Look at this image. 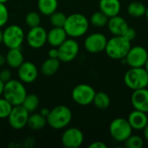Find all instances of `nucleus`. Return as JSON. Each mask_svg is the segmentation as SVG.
<instances>
[{
  "instance_id": "ddd939ff",
  "label": "nucleus",
  "mask_w": 148,
  "mask_h": 148,
  "mask_svg": "<svg viewBox=\"0 0 148 148\" xmlns=\"http://www.w3.org/2000/svg\"><path fill=\"white\" fill-rule=\"evenodd\" d=\"M47 30L42 26L30 28L25 36L27 43L33 49H40L47 42Z\"/></svg>"
},
{
  "instance_id": "c756f323",
  "label": "nucleus",
  "mask_w": 148,
  "mask_h": 148,
  "mask_svg": "<svg viewBox=\"0 0 148 148\" xmlns=\"http://www.w3.org/2000/svg\"><path fill=\"white\" fill-rule=\"evenodd\" d=\"M25 23L29 28L39 26L41 23L40 14L36 11H30V12L27 13V15L25 16Z\"/></svg>"
},
{
  "instance_id": "aec40b11",
  "label": "nucleus",
  "mask_w": 148,
  "mask_h": 148,
  "mask_svg": "<svg viewBox=\"0 0 148 148\" xmlns=\"http://www.w3.org/2000/svg\"><path fill=\"white\" fill-rule=\"evenodd\" d=\"M99 8L108 17H112L119 15L121 4L120 0H100Z\"/></svg>"
},
{
  "instance_id": "423d86ee",
  "label": "nucleus",
  "mask_w": 148,
  "mask_h": 148,
  "mask_svg": "<svg viewBox=\"0 0 148 148\" xmlns=\"http://www.w3.org/2000/svg\"><path fill=\"white\" fill-rule=\"evenodd\" d=\"M24 39V31L19 25H9L3 31V43L8 49H20Z\"/></svg>"
},
{
  "instance_id": "6e6552de",
  "label": "nucleus",
  "mask_w": 148,
  "mask_h": 148,
  "mask_svg": "<svg viewBox=\"0 0 148 148\" xmlns=\"http://www.w3.org/2000/svg\"><path fill=\"white\" fill-rule=\"evenodd\" d=\"M95 88L86 83H82L76 85L72 90V99L73 101L81 106H87L93 103L94 97L95 95Z\"/></svg>"
},
{
  "instance_id": "c85d7f7f",
  "label": "nucleus",
  "mask_w": 148,
  "mask_h": 148,
  "mask_svg": "<svg viewBox=\"0 0 148 148\" xmlns=\"http://www.w3.org/2000/svg\"><path fill=\"white\" fill-rule=\"evenodd\" d=\"M67 19V16L61 12L56 10L49 16V21L53 27H63Z\"/></svg>"
},
{
  "instance_id": "412c9836",
  "label": "nucleus",
  "mask_w": 148,
  "mask_h": 148,
  "mask_svg": "<svg viewBox=\"0 0 148 148\" xmlns=\"http://www.w3.org/2000/svg\"><path fill=\"white\" fill-rule=\"evenodd\" d=\"M5 57L6 63L12 69H17L24 62L23 55L20 49H9Z\"/></svg>"
},
{
  "instance_id": "7ed1b4c3",
  "label": "nucleus",
  "mask_w": 148,
  "mask_h": 148,
  "mask_svg": "<svg viewBox=\"0 0 148 148\" xmlns=\"http://www.w3.org/2000/svg\"><path fill=\"white\" fill-rule=\"evenodd\" d=\"M131 49V42L123 36H114L108 40L105 52L108 57L114 60H122Z\"/></svg>"
},
{
  "instance_id": "dca6fc26",
  "label": "nucleus",
  "mask_w": 148,
  "mask_h": 148,
  "mask_svg": "<svg viewBox=\"0 0 148 148\" xmlns=\"http://www.w3.org/2000/svg\"><path fill=\"white\" fill-rule=\"evenodd\" d=\"M131 102L134 109L148 113V88L134 90L131 96Z\"/></svg>"
},
{
  "instance_id": "4c0bfd02",
  "label": "nucleus",
  "mask_w": 148,
  "mask_h": 148,
  "mask_svg": "<svg viewBox=\"0 0 148 148\" xmlns=\"http://www.w3.org/2000/svg\"><path fill=\"white\" fill-rule=\"evenodd\" d=\"M49 111H50V110H49V108H42L41 109V111H40V114H41L42 115H43L44 117L47 118V116H48Z\"/></svg>"
},
{
  "instance_id": "4be33fe9",
  "label": "nucleus",
  "mask_w": 148,
  "mask_h": 148,
  "mask_svg": "<svg viewBox=\"0 0 148 148\" xmlns=\"http://www.w3.org/2000/svg\"><path fill=\"white\" fill-rule=\"evenodd\" d=\"M61 61L58 58H47L41 66V71L44 75L50 76L55 75L60 68Z\"/></svg>"
},
{
  "instance_id": "f8f14e48",
  "label": "nucleus",
  "mask_w": 148,
  "mask_h": 148,
  "mask_svg": "<svg viewBox=\"0 0 148 148\" xmlns=\"http://www.w3.org/2000/svg\"><path fill=\"white\" fill-rule=\"evenodd\" d=\"M108 39L105 35L101 33H93L88 36L84 41V47L86 50L91 54L101 53L105 50Z\"/></svg>"
},
{
  "instance_id": "393cba45",
  "label": "nucleus",
  "mask_w": 148,
  "mask_h": 148,
  "mask_svg": "<svg viewBox=\"0 0 148 148\" xmlns=\"http://www.w3.org/2000/svg\"><path fill=\"white\" fill-rule=\"evenodd\" d=\"M93 103L96 108L101 109V110H105L109 108L111 100H110L109 95L107 93L103 91H99L95 93Z\"/></svg>"
},
{
  "instance_id": "c03bdc74",
  "label": "nucleus",
  "mask_w": 148,
  "mask_h": 148,
  "mask_svg": "<svg viewBox=\"0 0 148 148\" xmlns=\"http://www.w3.org/2000/svg\"><path fill=\"white\" fill-rule=\"evenodd\" d=\"M8 1H9V0H0V3H6Z\"/></svg>"
},
{
  "instance_id": "1a4fd4ad",
  "label": "nucleus",
  "mask_w": 148,
  "mask_h": 148,
  "mask_svg": "<svg viewBox=\"0 0 148 148\" xmlns=\"http://www.w3.org/2000/svg\"><path fill=\"white\" fill-rule=\"evenodd\" d=\"M59 60L63 62H70L74 61L79 54L80 46L74 38H67L59 47Z\"/></svg>"
},
{
  "instance_id": "2eb2a0df",
  "label": "nucleus",
  "mask_w": 148,
  "mask_h": 148,
  "mask_svg": "<svg viewBox=\"0 0 148 148\" xmlns=\"http://www.w3.org/2000/svg\"><path fill=\"white\" fill-rule=\"evenodd\" d=\"M18 79L23 83H32L38 76V69L31 62H23L17 68Z\"/></svg>"
},
{
  "instance_id": "f3484780",
  "label": "nucleus",
  "mask_w": 148,
  "mask_h": 148,
  "mask_svg": "<svg viewBox=\"0 0 148 148\" xmlns=\"http://www.w3.org/2000/svg\"><path fill=\"white\" fill-rule=\"evenodd\" d=\"M107 25L108 27L109 31L114 36H124V34L129 28L127 22L119 15L109 17Z\"/></svg>"
},
{
  "instance_id": "9d476101",
  "label": "nucleus",
  "mask_w": 148,
  "mask_h": 148,
  "mask_svg": "<svg viewBox=\"0 0 148 148\" xmlns=\"http://www.w3.org/2000/svg\"><path fill=\"white\" fill-rule=\"evenodd\" d=\"M29 116V113L22 105L13 106L8 116V121L13 129L20 130L27 126Z\"/></svg>"
},
{
  "instance_id": "72a5a7b5",
  "label": "nucleus",
  "mask_w": 148,
  "mask_h": 148,
  "mask_svg": "<svg viewBox=\"0 0 148 148\" xmlns=\"http://www.w3.org/2000/svg\"><path fill=\"white\" fill-rule=\"evenodd\" d=\"M12 78V74L10 69H3L0 70V80L3 82L6 83L9 81H10Z\"/></svg>"
},
{
  "instance_id": "4468645a",
  "label": "nucleus",
  "mask_w": 148,
  "mask_h": 148,
  "mask_svg": "<svg viewBox=\"0 0 148 148\" xmlns=\"http://www.w3.org/2000/svg\"><path fill=\"white\" fill-rule=\"evenodd\" d=\"M84 140L83 133L76 127L67 128L62 136V143L67 148L80 147Z\"/></svg>"
},
{
  "instance_id": "58836bf2",
  "label": "nucleus",
  "mask_w": 148,
  "mask_h": 148,
  "mask_svg": "<svg viewBox=\"0 0 148 148\" xmlns=\"http://www.w3.org/2000/svg\"><path fill=\"white\" fill-rule=\"evenodd\" d=\"M5 63H6V57H5V56L0 54V67L4 66Z\"/></svg>"
},
{
  "instance_id": "37998d69",
  "label": "nucleus",
  "mask_w": 148,
  "mask_h": 148,
  "mask_svg": "<svg viewBox=\"0 0 148 148\" xmlns=\"http://www.w3.org/2000/svg\"><path fill=\"white\" fill-rule=\"evenodd\" d=\"M146 69H147V71L148 72V58H147V62H146V64H145V67H144Z\"/></svg>"
},
{
  "instance_id": "39448f33",
  "label": "nucleus",
  "mask_w": 148,
  "mask_h": 148,
  "mask_svg": "<svg viewBox=\"0 0 148 148\" xmlns=\"http://www.w3.org/2000/svg\"><path fill=\"white\" fill-rule=\"evenodd\" d=\"M124 82L132 90L147 88L148 72L144 67L130 68L124 75Z\"/></svg>"
},
{
  "instance_id": "a19ab883",
  "label": "nucleus",
  "mask_w": 148,
  "mask_h": 148,
  "mask_svg": "<svg viewBox=\"0 0 148 148\" xmlns=\"http://www.w3.org/2000/svg\"><path fill=\"white\" fill-rule=\"evenodd\" d=\"M3 88H4V83L0 80V96L3 95Z\"/></svg>"
},
{
  "instance_id": "bb28decb",
  "label": "nucleus",
  "mask_w": 148,
  "mask_h": 148,
  "mask_svg": "<svg viewBox=\"0 0 148 148\" xmlns=\"http://www.w3.org/2000/svg\"><path fill=\"white\" fill-rule=\"evenodd\" d=\"M39 98L35 94H27L25 96L22 106L29 112V113H33L35 110L37 109L39 107Z\"/></svg>"
},
{
  "instance_id": "ea45409f",
  "label": "nucleus",
  "mask_w": 148,
  "mask_h": 148,
  "mask_svg": "<svg viewBox=\"0 0 148 148\" xmlns=\"http://www.w3.org/2000/svg\"><path fill=\"white\" fill-rule=\"evenodd\" d=\"M143 131V134H144V137H145V139L147 140L148 141V124L145 127V128L142 130Z\"/></svg>"
},
{
  "instance_id": "a878e982",
  "label": "nucleus",
  "mask_w": 148,
  "mask_h": 148,
  "mask_svg": "<svg viewBox=\"0 0 148 148\" xmlns=\"http://www.w3.org/2000/svg\"><path fill=\"white\" fill-rule=\"evenodd\" d=\"M147 7L144 3L139 1H134L129 3L127 6V13L133 17H141L142 16L146 15Z\"/></svg>"
},
{
  "instance_id": "b1692460",
  "label": "nucleus",
  "mask_w": 148,
  "mask_h": 148,
  "mask_svg": "<svg viewBox=\"0 0 148 148\" xmlns=\"http://www.w3.org/2000/svg\"><path fill=\"white\" fill-rule=\"evenodd\" d=\"M58 0H38L37 8L44 16H50L57 10Z\"/></svg>"
},
{
  "instance_id": "0eeeda50",
  "label": "nucleus",
  "mask_w": 148,
  "mask_h": 148,
  "mask_svg": "<svg viewBox=\"0 0 148 148\" xmlns=\"http://www.w3.org/2000/svg\"><path fill=\"white\" fill-rule=\"evenodd\" d=\"M133 132L127 119L116 118L113 120L109 126V133L112 138L119 142H124Z\"/></svg>"
},
{
  "instance_id": "f257e3e1",
  "label": "nucleus",
  "mask_w": 148,
  "mask_h": 148,
  "mask_svg": "<svg viewBox=\"0 0 148 148\" xmlns=\"http://www.w3.org/2000/svg\"><path fill=\"white\" fill-rule=\"evenodd\" d=\"M89 27V21L81 13H73L67 16L63 26L68 36L76 38L85 35Z\"/></svg>"
},
{
  "instance_id": "7c9ffc66",
  "label": "nucleus",
  "mask_w": 148,
  "mask_h": 148,
  "mask_svg": "<svg viewBox=\"0 0 148 148\" xmlns=\"http://www.w3.org/2000/svg\"><path fill=\"white\" fill-rule=\"evenodd\" d=\"M124 144H125V147L127 148H140L144 145V140L139 135L131 134L124 141Z\"/></svg>"
},
{
  "instance_id": "9b49d317",
  "label": "nucleus",
  "mask_w": 148,
  "mask_h": 148,
  "mask_svg": "<svg viewBox=\"0 0 148 148\" xmlns=\"http://www.w3.org/2000/svg\"><path fill=\"white\" fill-rule=\"evenodd\" d=\"M147 58L148 52L147 49L142 46H135L131 47L124 59L130 68H140L145 67Z\"/></svg>"
},
{
  "instance_id": "49530a36",
  "label": "nucleus",
  "mask_w": 148,
  "mask_h": 148,
  "mask_svg": "<svg viewBox=\"0 0 148 148\" xmlns=\"http://www.w3.org/2000/svg\"><path fill=\"white\" fill-rule=\"evenodd\" d=\"M147 88H148V85H147Z\"/></svg>"
},
{
  "instance_id": "473e14b6",
  "label": "nucleus",
  "mask_w": 148,
  "mask_h": 148,
  "mask_svg": "<svg viewBox=\"0 0 148 148\" xmlns=\"http://www.w3.org/2000/svg\"><path fill=\"white\" fill-rule=\"evenodd\" d=\"M9 20V10L5 3H0V28L4 26Z\"/></svg>"
},
{
  "instance_id": "a18cd8bd",
  "label": "nucleus",
  "mask_w": 148,
  "mask_h": 148,
  "mask_svg": "<svg viewBox=\"0 0 148 148\" xmlns=\"http://www.w3.org/2000/svg\"><path fill=\"white\" fill-rule=\"evenodd\" d=\"M145 16H146L147 19V20H148V7H147V11H146V15H145Z\"/></svg>"
},
{
  "instance_id": "f704fd0d",
  "label": "nucleus",
  "mask_w": 148,
  "mask_h": 148,
  "mask_svg": "<svg viewBox=\"0 0 148 148\" xmlns=\"http://www.w3.org/2000/svg\"><path fill=\"white\" fill-rule=\"evenodd\" d=\"M136 34H137L136 33V30L134 28H132V27L129 26V28L127 29V30L126 31V33L124 34L123 36H125L127 39H128L130 42H132L136 37Z\"/></svg>"
},
{
  "instance_id": "e433bc0d",
  "label": "nucleus",
  "mask_w": 148,
  "mask_h": 148,
  "mask_svg": "<svg viewBox=\"0 0 148 148\" xmlns=\"http://www.w3.org/2000/svg\"><path fill=\"white\" fill-rule=\"evenodd\" d=\"M89 148H107V145L102 141H95L89 145Z\"/></svg>"
},
{
  "instance_id": "6ab92c4d",
  "label": "nucleus",
  "mask_w": 148,
  "mask_h": 148,
  "mask_svg": "<svg viewBox=\"0 0 148 148\" xmlns=\"http://www.w3.org/2000/svg\"><path fill=\"white\" fill-rule=\"evenodd\" d=\"M68 37L63 27H53L47 34V42L51 47H59Z\"/></svg>"
},
{
  "instance_id": "f03ea898",
  "label": "nucleus",
  "mask_w": 148,
  "mask_h": 148,
  "mask_svg": "<svg viewBox=\"0 0 148 148\" xmlns=\"http://www.w3.org/2000/svg\"><path fill=\"white\" fill-rule=\"evenodd\" d=\"M72 121V112L65 105H59L50 109L47 116V124L56 130L67 127Z\"/></svg>"
},
{
  "instance_id": "20e7f679",
  "label": "nucleus",
  "mask_w": 148,
  "mask_h": 148,
  "mask_svg": "<svg viewBox=\"0 0 148 148\" xmlns=\"http://www.w3.org/2000/svg\"><path fill=\"white\" fill-rule=\"evenodd\" d=\"M3 98L6 99L12 106L22 105L25 96L27 95V91L20 80H10L4 83Z\"/></svg>"
},
{
  "instance_id": "c9c22d12",
  "label": "nucleus",
  "mask_w": 148,
  "mask_h": 148,
  "mask_svg": "<svg viewBox=\"0 0 148 148\" xmlns=\"http://www.w3.org/2000/svg\"><path fill=\"white\" fill-rule=\"evenodd\" d=\"M48 56L50 58H58L59 57V52H58V49L56 47H52L49 52H48ZM59 59V58H58Z\"/></svg>"
},
{
  "instance_id": "2f4dec72",
  "label": "nucleus",
  "mask_w": 148,
  "mask_h": 148,
  "mask_svg": "<svg viewBox=\"0 0 148 148\" xmlns=\"http://www.w3.org/2000/svg\"><path fill=\"white\" fill-rule=\"evenodd\" d=\"M13 106L4 98H0V119L8 118Z\"/></svg>"
},
{
  "instance_id": "5701e85b",
  "label": "nucleus",
  "mask_w": 148,
  "mask_h": 148,
  "mask_svg": "<svg viewBox=\"0 0 148 148\" xmlns=\"http://www.w3.org/2000/svg\"><path fill=\"white\" fill-rule=\"evenodd\" d=\"M47 124V118L39 114H29L28 119L27 126L34 131H38L42 129Z\"/></svg>"
},
{
  "instance_id": "a211bd4d",
  "label": "nucleus",
  "mask_w": 148,
  "mask_h": 148,
  "mask_svg": "<svg viewBox=\"0 0 148 148\" xmlns=\"http://www.w3.org/2000/svg\"><path fill=\"white\" fill-rule=\"evenodd\" d=\"M127 121L132 127L133 130L140 131L145 128L148 124L147 114L137 109L132 111L127 118Z\"/></svg>"
},
{
  "instance_id": "cd10ccee",
  "label": "nucleus",
  "mask_w": 148,
  "mask_h": 148,
  "mask_svg": "<svg viewBox=\"0 0 148 148\" xmlns=\"http://www.w3.org/2000/svg\"><path fill=\"white\" fill-rule=\"evenodd\" d=\"M108 20H109V17L101 10L95 12L90 17L91 24L98 28L106 26L108 23Z\"/></svg>"
},
{
  "instance_id": "79ce46f5",
  "label": "nucleus",
  "mask_w": 148,
  "mask_h": 148,
  "mask_svg": "<svg viewBox=\"0 0 148 148\" xmlns=\"http://www.w3.org/2000/svg\"><path fill=\"white\" fill-rule=\"evenodd\" d=\"M3 42V31L1 30V28H0V43Z\"/></svg>"
}]
</instances>
